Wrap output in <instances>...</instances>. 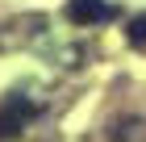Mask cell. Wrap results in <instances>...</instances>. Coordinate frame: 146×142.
<instances>
[{"label":"cell","instance_id":"3957f363","mask_svg":"<svg viewBox=\"0 0 146 142\" xmlns=\"http://www.w3.org/2000/svg\"><path fill=\"white\" fill-rule=\"evenodd\" d=\"M125 38H129V46H146V13L125 25Z\"/></svg>","mask_w":146,"mask_h":142},{"label":"cell","instance_id":"6da1fadb","mask_svg":"<svg viewBox=\"0 0 146 142\" xmlns=\"http://www.w3.org/2000/svg\"><path fill=\"white\" fill-rule=\"evenodd\" d=\"M34 105L29 100H21V96H9L4 105H0V142H9V138H17V134L25 130V121L34 117Z\"/></svg>","mask_w":146,"mask_h":142},{"label":"cell","instance_id":"7a4b0ae2","mask_svg":"<svg viewBox=\"0 0 146 142\" xmlns=\"http://www.w3.org/2000/svg\"><path fill=\"white\" fill-rule=\"evenodd\" d=\"M117 9L109 0H67V21L71 25H100V21H113Z\"/></svg>","mask_w":146,"mask_h":142}]
</instances>
